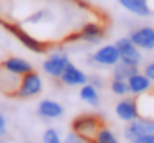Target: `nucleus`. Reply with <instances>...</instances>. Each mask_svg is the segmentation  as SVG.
I'll use <instances>...</instances> for the list:
<instances>
[{
  "instance_id": "1",
  "label": "nucleus",
  "mask_w": 154,
  "mask_h": 143,
  "mask_svg": "<svg viewBox=\"0 0 154 143\" xmlns=\"http://www.w3.org/2000/svg\"><path fill=\"white\" fill-rule=\"evenodd\" d=\"M74 127V132H75L79 138H90L102 129L100 127V116H95V114H81L77 116L72 123Z\"/></svg>"
},
{
  "instance_id": "2",
  "label": "nucleus",
  "mask_w": 154,
  "mask_h": 143,
  "mask_svg": "<svg viewBox=\"0 0 154 143\" xmlns=\"http://www.w3.org/2000/svg\"><path fill=\"white\" fill-rule=\"evenodd\" d=\"M4 27L14 36V38H18V39H20L29 50H32V52H36V54H43V52H47V48H48L47 43L39 41L38 38H32L29 32H25L22 27H18V25H11V23H4Z\"/></svg>"
},
{
  "instance_id": "3",
  "label": "nucleus",
  "mask_w": 154,
  "mask_h": 143,
  "mask_svg": "<svg viewBox=\"0 0 154 143\" xmlns=\"http://www.w3.org/2000/svg\"><path fill=\"white\" fill-rule=\"evenodd\" d=\"M118 52H120V61L131 66H138L142 61V54L138 52V47H134V43L129 38H120L115 43Z\"/></svg>"
},
{
  "instance_id": "4",
  "label": "nucleus",
  "mask_w": 154,
  "mask_h": 143,
  "mask_svg": "<svg viewBox=\"0 0 154 143\" xmlns=\"http://www.w3.org/2000/svg\"><path fill=\"white\" fill-rule=\"evenodd\" d=\"M41 88H43L41 79H39L38 73L32 70L31 73L22 77V84H20V90H18L16 97H20V99H32L41 91Z\"/></svg>"
},
{
  "instance_id": "5",
  "label": "nucleus",
  "mask_w": 154,
  "mask_h": 143,
  "mask_svg": "<svg viewBox=\"0 0 154 143\" xmlns=\"http://www.w3.org/2000/svg\"><path fill=\"white\" fill-rule=\"evenodd\" d=\"M149 134H154V120L136 118V120H133V122L125 127V136H127L129 141H134L136 138L149 136Z\"/></svg>"
},
{
  "instance_id": "6",
  "label": "nucleus",
  "mask_w": 154,
  "mask_h": 143,
  "mask_svg": "<svg viewBox=\"0 0 154 143\" xmlns=\"http://www.w3.org/2000/svg\"><path fill=\"white\" fill-rule=\"evenodd\" d=\"M20 84H22V77L9 72L7 68H4L0 65V91L7 97H16L18 90H20Z\"/></svg>"
},
{
  "instance_id": "7",
  "label": "nucleus",
  "mask_w": 154,
  "mask_h": 143,
  "mask_svg": "<svg viewBox=\"0 0 154 143\" xmlns=\"http://www.w3.org/2000/svg\"><path fill=\"white\" fill-rule=\"evenodd\" d=\"M68 56L66 54H52L45 63H43V70L47 72L50 77H61L65 68L68 66Z\"/></svg>"
},
{
  "instance_id": "8",
  "label": "nucleus",
  "mask_w": 154,
  "mask_h": 143,
  "mask_svg": "<svg viewBox=\"0 0 154 143\" xmlns=\"http://www.w3.org/2000/svg\"><path fill=\"white\" fill-rule=\"evenodd\" d=\"M129 39L134 43V47L143 48V50H152L154 48V29L152 27H142L136 29L133 34L129 36Z\"/></svg>"
},
{
  "instance_id": "9",
  "label": "nucleus",
  "mask_w": 154,
  "mask_h": 143,
  "mask_svg": "<svg viewBox=\"0 0 154 143\" xmlns=\"http://www.w3.org/2000/svg\"><path fill=\"white\" fill-rule=\"evenodd\" d=\"M93 59L99 65H108V66H115L120 61V52L116 48V45H106L102 48H99L93 56Z\"/></svg>"
},
{
  "instance_id": "10",
  "label": "nucleus",
  "mask_w": 154,
  "mask_h": 143,
  "mask_svg": "<svg viewBox=\"0 0 154 143\" xmlns=\"http://www.w3.org/2000/svg\"><path fill=\"white\" fill-rule=\"evenodd\" d=\"M116 114L118 118L125 122H133L138 118V109H136V100L133 99H124L116 104Z\"/></svg>"
},
{
  "instance_id": "11",
  "label": "nucleus",
  "mask_w": 154,
  "mask_h": 143,
  "mask_svg": "<svg viewBox=\"0 0 154 143\" xmlns=\"http://www.w3.org/2000/svg\"><path fill=\"white\" fill-rule=\"evenodd\" d=\"M61 81H63L66 86H79V84H82V86H84V84H86V81H88V77L79 70L77 66H74L72 63H68V66L65 68L63 75H61Z\"/></svg>"
},
{
  "instance_id": "12",
  "label": "nucleus",
  "mask_w": 154,
  "mask_h": 143,
  "mask_svg": "<svg viewBox=\"0 0 154 143\" xmlns=\"http://www.w3.org/2000/svg\"><path fill=\"white\" fill-rule=\"evenodd\" d=\"M118 4L124 9H127L129 13H134L138 16H151L152 14L147 0H118Z\"/></svg>"
},
{
  "instance_id": "13",
  "label": "nucleus",
  "mask_w": 154,
  "mask_h": 143,
  "mask_svg": "<svg viewBox=\"0 0 154 143\" xmlns=\"http://www.w3.org/2000/svg\"><path fill=\"white\" fill-rule=\"evenodd\" d=\"M2 66L7 68L9 72H13V73H16V75H20V77H23V75L32 72L31 63H27L25 59H20V57H9V59H5L2 63Z\"/></svg>"
},
{
  "instance_id": "14",
  "label": "nucleus",
  "mask_w": 154,
  "mask_h": 143,
  "mask_svg": "<svg viewBox=\"0 0 154 143\" xmlns=\"http://www.w3.org/2000/svg\"><path fill=\"white\" fill-rule=\"evenodd\" d=\"M127 84H129V91H133V93H145L151 88V79L145 73H136V75L129 77Z\"/></svg>"
},
{
  "instance_id": "15",
  "label": "nucleus",
  "mask_w": 154,
  "mask_h": 143,
  "mask_svg": "<svg viewBox=\"0 0 154 143\" xmlns=\"http://www.w3.org/2000/svg\"><path fill=\"white\" fill-rule=\"evenodd\" d=\"M38 113L45 118H57L63 114V106L54 100H41L38 106Z\"/></svg>"
},
{
  "instance_id": "16",
  "label": "nucleus",
  "mask_w": 154,
  "mask_h": 143,
  "mask_svg": "<svg viewBox=\"0 0 154 143\" xmlns=\"http://www.w3.org/2000/svg\"><path fill=\"white\" fill-rule=\"evenodd\" d=\"M138 73V66H131V65H125L122 61H118L113 68V79L116 81H129V77L136 75Z\"/></svg>"
},
{
  "instance_id": "17",
  "label": "nucleus",
  "mask_w": 154,
  "mask_h": 143,
  "mask_svg": "<svg viewBox=\"0 0 154 143\" xmlns=\"http://www.w3.org/2000/svg\"><path fill=\"white\" fill-rule=\"evenodd\" d=\"M81 36H82V39H86V41L97 43V41L102 39L104 31H102L97 23H86V25L82 27V31H81Z\"/></svg>"
},
{
  "instance_id": "18",
  "label": "nucleus",
  "mask_w": 154,
  "mask_h": 143,
  "mask_svg": "<svg viewBox=\"0 0 154 143\" xmlns=\"http://www.w3.org/2000/svg\"><path fill=\"white\" fill-rule=\"evenodd\" d=\"M81 99L84 102H88L90 106H97L99 104V93H97V88H93L91 84H84L81 88Z\"/></svg>"
},
{
  "instance_id": "19",
  "label": "nucleus",
  "mask_w": 154,
  "mask_h": 143,
  "mask_svg": "<svg viewBox=\"0 0 154 143\" xmlns=\"http://www.w3.org/2000/svg\"><path fill=\"white\" fill-rule=\"evenodd\" d=\"M95 143H118L115 138V134L109 131V129H106V127H102L97 134H95Z\"/></svg>"
},
{
  "instance_id": "20",
  "label": "nucleus",
  "mask_w": 154,
  "mask_h": 143,
  "mask_svg": "<svg viewBox=\"0 0 154 143\" xmlns=\"http://www.w3.org/2000/svg\"><path fill=\"white\" fill-rule=\"evenodd\" d=\"M111 90H113L115 95H125L129 91V84H127V81H116V79H113Z\"/></svg>"
},
{
  "instance_id": "21",
  "label": "nucleus",
  "mask_w": 154,
  "mask_h": 143,
  "mask_svg": "<svg viewBox=\"0 0 154 143\" xmlns=\"http://www.w3.org/2000/svg\"><path fill=\"white\" fill-rule=\"evenodd\" d=\"M43 143H61L59 134H57L54 129H47L45 134H43Z\"/></svg>"
},
{
  "instance_id": "22",
  "label": "nucleus",
  "mask_w": 154,
  "mask_h": 143,
  "mask_svg": "<svg viewBox=\"0 0 154 143\" xmlns=\"http://www.w3.org/2000/svg\"><path fill=\"white\" fill-rule=\"evenodd\" d=\"M65 143H82V140L77 136L75 132H70V134L65 138Z\"/></svg>"
},
{
  "instance_id": "23",
  "label": "nucleus",
  "mask_w": 154,
  "mask_h": 143,
  "mask_svg": "<svg viewBox=\"0 0 154 143\" xmlns=\"http://www.w3.org/2000/svg\"><path fill=\"white\" fill-rule=\"evenodd\" d=\"M151 81H154V63H149L147 66H145V72H143Z\"/></svg>"
},
{
  "instance_id": "24",
  "label": "nucleus",
  "mask_w": 154,
  "mask_h": 143,
  "mask_svg": "<svg viewBox=\"0 0 154 143\" xmlns=\"http://www.w3.org/2000/svg\"><path fill=\"white\" fill-rule=\"evenodd\" d=\"M5 132V120H4V116L0 114V136Z\"/></svg>"
},
{
  "instance_id": "25",
  "label": "nucleus",
  "mask_w": 154,
  "mask_h": 143,
  "mask_svg": "<svg viewBox=\"0 0 154 143\" xmlns=\"http://www.w3.org/2000/svg\"><path fill=\"white\" fill-rule=\"evenodd\" d=\"M143 141H145V143H154V134H149V136H143Z\"/></svg>"
},
{
  "instance_id": "26",
  "label": "nucleus",
  "mask_w": 154,
  "mask_h": 143,
  "mask_svg": "<svg viewBox=\"0 0 154 143\" xmlns=\"http://www.w3.org/2000/svg\"><path fill=\"white\" fill-rule=\"evenodd\" d=\"M149 2V7H151V11H154V0H147Z\"/></svg>"
},
{
  "instance_id": "27",
  "label": "nucleus",
  "mask_w": 154,
  "mask_h": 143,
  "mask_svg": "<svg viewBox=\"0 0 154 143\" xmlns=\"http://www.w3.org/2000/svg\"><path fill=\"white\" fill-rule=\"evenodd\" d=\"M133 143H145V141H143V136H142V138H136Z\"/></svg>"
},
{
  "instance_id": "28",
  "label": "nucleus",
  "mask_w": 154,
  "mask_h": 143,
  "mask_svg": "<svg viewBox=\"0 0 154 143\" xmlns=\"http://www.w3.org/2000/svg\"><path fill=\"white\" fill-rule=\"evenodd\" d=\"M82 143H84V141H82Z\"/></svg>"
}]
</instances>
